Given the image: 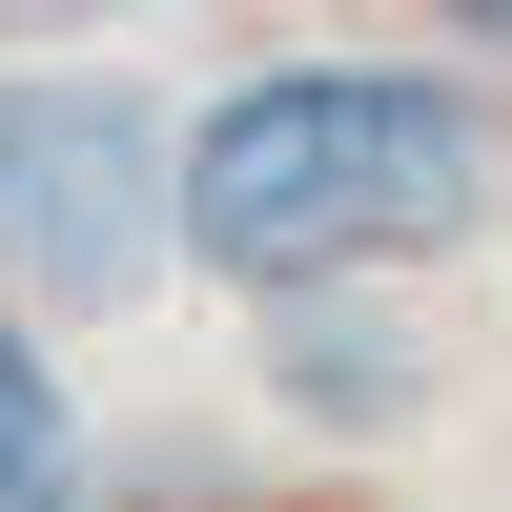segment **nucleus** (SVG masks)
<instances>
[{"label": "nucleus", "mask_w": 512, "mask_h": 512, "mask_svg": "<svg viewBox=\"0 0 512 512\" xmlns=\"http://www.w3.org/2000/svg\"><path fill=\"white\" fill-rule=\"evenodd\" d=\"M164 205H185V246L226 287L308 308V287H369V267H410V246H451L492 205V103L431 62H267L185 123Z\"/></svg>", "instance_id": "f257e3e1"}, {"label": "nucleus", "mask_w": 512, "mask_h": 512, "mask_svg": "<svg viewBox=\"0 0 512 512\" xmlns=\"http://www.w3.org/2000/svg\"><path fill=\"white\" fill-rule=\"evenodd\" d=\"M0 267L41 308H123L164 267V123L123 82H0Z\"/></svg>", "instance_id": "f03ea898"}, {"label": "nucleus", "mask_w": 512, "mask_h": 512, "mask_svg": "<svg viewBox=\"0 0 512 512\" xmlns=\"http://www.w3.org/2000/svg\"><path fill=\"white\" fill-rule=\"evenodd\" d=\"M0 512H82V410L21 349V308H0Z\"/></svg>", "instance_id": "7ed1b4c3"}, {"label": "nucleus", "mask_w": 512, "mask_h": 512, "mask_svg": "<svg viewBox=\"0 0 512 512\" xmlns=\"http://www.w3.org/2000/svg\"><path fill=\"white\" fill-rule=\"evenodd\" d=\"M267 369H287V410H410V349H390L369 308H287Z\"/></svg>", "instance_id": "20e7f679"}, {"label": "nucleus", "mask_w": 512, "mask_h": 512, "mask_svg": "<svg viewBox=\"0 0 512 512\" xmlns=\"http://www.w3.org/2000/svg\"><path fill=\"white\" fill-rule=\"evenodd\" d=\"M0 21H62V0H0Z\"/></svg>", "instance_id": "39448f33"}]
</instances>
